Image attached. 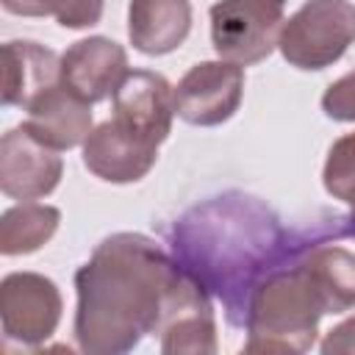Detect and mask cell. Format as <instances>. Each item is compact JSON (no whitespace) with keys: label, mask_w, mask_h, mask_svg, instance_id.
Masks as SVG:
<instances>
[{"label":"cell","mask_w":355,"mask_h":355,"mask_svg":"<svg viewBox=\"0 0 355 355\" xmlns=\"http://www.w3.org/2000/svg\"><path fill=\"white\" fill-rule=\"evenodd\" d=\"M197 286L155 239L114 233L75 272V341L89 355H122L155 336Z\"/></svg>","instance_id":"1"},{"label":"cell","mask_w":355,"mask_h":355,"mask_svg":"<svg viewBox=\"0 0 355 355\" xmlns=\"http://www.w3.org/2000/svg\"><path fill=\"white\" fill-rule=\"evenodd\" d=\"M294 250L277 214L241 191L211 197L172 225L175 261L225 302L230 324H244L255 286Z\"/></svg>","instance_id":"2"},{"label":"cell","mask_w":355,"mask_h":355,"mask_svg":"<svg viewBox=\"0 0 355 355\" xmlns=\"http://www.w3.org/2000/svg\"><path fill=\"white\" fill-rule=\"evenodd\" d=\"M302 244L277 263L247 302V352H308L327 311L324 294L300 261Z\"/></svg>","instance_id":"3"},{"label":"cell","mask_w":355,"mask_h":355,"mask_svg":"<svg viewBox=\"0 0 355 355\" xmlns=\"http://www.w3.org/2000/svg\"><path fill=\"white\" fill-rule=\"evenodd\" d=\"M355 42V3L305 0L286 22L277 39L280 55L302 69L319 72L333 67Z\"/></svg>","instance_id":"4"},{"label":"cell","mask_w":355,"mask_h":355,"mask_svg":"<svg viewBox=\"0 0 355 355\" xmlns=\"http://www.w3.org/2000/svg\"><path fill=\"white\" fill-rule=\"evenodd\" d=\"M286 0H219L211 6V44L222 61L250 67L272 55Z\"/></svg>","instance_id":"5"},{"label":"cell","mask_w":355,"mask_h":355,"mask_svg":"<svg viewBox=\"0 0 355 355\" xmlns=\"http://www.w3.org/2000/svg\"><path fill=\"white\" fill-rule=\"evenodd\" d=\"M64 300L58 286L39 272H11L0 280L3 338L22 347L44 344L61 322Z\"/></svg>","instance_id":"6"},{"label":"cell","mask_w":355,"mask_h":355,"mask_svg":"<svg viewBox=\"0 0 355 355\" xmlns=\"http://www.w3.org/2000/svg\"><path fill=\"white\" fill-rule=\"evenodd\" d=\"M244 97V67L230 61H200L175 86V114L197 128L227 122Z\"/></svg>","instance_id":"7"},{"label":"cell","mask_w":355,"mask_h":355,"mask_svg":"<svg viewBox=\"0 0 355 355\" xmlns=\"http://www.w3.org/2000/svg\"><path fill=\"white\" fill-rule=\"evenodd\" d=\"M64 161L58 150L39 141L25 125L0 139V189L11 200H42L61 183Z\"/></svg>","instance_id":"8"},{"label":"cell","mask_w":355,"mask_h":355,"mask_svg":"<svg viewBox=\"0 0 355 355\" xmlns=\"http://www.w3.org/2000/svg\"><path fill=\"white\" fill-rule=\"evenodd\" d=\"M158 147L161 144L111 116L100 122L83 141V166L105 183H136L155 166Z\"/></svg>","instance_id":"9"},{"label":"cell","mask_w":355,"mask_h":355,"mask_svg":"<svg viewBox=\"0 0 355 355\" xmlns=\"http://www.w3.org/2000/svg\"><path fill=\"white\" fill-rule=\"evenodd\" d=\"M128 72L125 47L108 36L78 39L61 53V83L92 105L114 97Z\"/></svg>","instance_id":"10"},{"label":"cell","mask_w":355,"mask_h":355,"mask_svg":"<svg viewBox=\"0 0 355 355\" xmlns=\"http://www.w3.org/2000/svg\"><path fill=\"white\" fill-rule=\"evenodd\" d=\"M111 100L114 119L155 144H164L169 139L175 119V86H169L161 72L130 69Z\"/></svg>","instance_id":"11"},{"label":"cell","mask_w":355,"mask_h":355,"mask_svg":"<svg viewBox=\"0 0 355 355\" xmlns=\"http://www.w3.org/2000/svg\"><path fill=\"white\" fill-rule=\"evenodd\" d=\"M25 111H28V116L22 125L39 141H44L47 147H53L58 153L72 150V147H83V141L94 130L92 103L78 97L61 80L55 86L44 89L39 97H33Z\"/></svg>","instance_id":"12"},{"label":"cell","mask_w":355,"mask_h":355,"mask_svg":"<svg viewBox=\"0 0 355 355\" xmlns=\"http://www.w3.org/2000/svg\"><path fill=\"white\" fill-rule=\"evenodd\" d=\"M61 80V55L28 39L3 44V105L28 108L33 97Z\"/></svg>","instance_id":"13"},{"label":"cell","mask_w":355,"mask_h":355,"mask_svg":"<svg viewBox=\"0 0 355 355\" xmlns=\"http://www.w3.org/2000/svg\"><path fill=\"white\" fill-rule=\"evenodd\" d=\"M191 31L189 0H130L128 36L144 55H166L178 50Z\"/></svg>","instance_id":"14"},{"label":"cell","mask_w":355,"mask_h":355,"mask_svg":"<svg viewBox=\"0 0 355 355\" xmlns=\"http://www.w3.org/2000/svg\"><path fill=\"white\" fill-rule=\"evenodd\" d=\"M158 347L166 355H214L216 352V319L211 294L197 283L166 316L158 330Z\"/></svg>","instance_id":"15"},{"label":"cell","mask_w":355,"mask_h":355,"mask_svg":"<svg viewBox=\"0 0 355 355\" xmlns=\"http://www.w3.org/2000/svg\"><path fill=\"white\" fill-rule=\"evenodd\" d=\"M300 261L324 294L330 313L355 308V252L338 244H302Z\"/></svg>","instance_id":"16"},{"label":"cell","mask_w":355,"mask_h":355,"mask_svg":"<svg viewBox=\"0 0 355 355\" xmlns=\"http://www.w3.org/2000/svg\"><path fill=\"white\" fill-rule=\"evenodd\" d=\"M61 211L47 202L22 200L0 216V252L3 255H28L42 250L58 230Z\"/></svg>","instance_id":"17"},{"label":"cell","mask_w":355,"mask_h":355,"mask_svg":"<svg viewBox=\"0 0 355 355\" xmlns=\"http://www.w3.org/2000/svg\"><path fill=\"white\" fill-rule=\"evenodd\" d=\"M322 186L333 200L349 205V214L344 216V233L355 236V130L330 144L322 169Z\"/></svg>","instance_id":"18"},{"label":"cell","mask_w":355,"mask_h":355,"mask_svg":"<svg viewBox=\"0 0 355 355\" xmlns=\"http://www.w3.org/2000/svg\"><path fill=\"white\" fill-rule=\"evenodd\" d=\"M3 8L17 17H53L61 28L80 31L100 22L105 0H3Z\"/></svg>","instance_id":"19"},{"label":"cell","mask_w":355,"mask_h":355,"mask_svg":"<svg viewBox=\"0 0 355 355\" xmlns=\"http://www.w3.org/2000/svg\"><path fill=\"white\" fill-rule=\"evenodd\" d=\"M322 111L336 122H355V69L327 86L322 94Z\"/></svg>","instance_id":"20"},{"label":"cell","mask_w":355,"mask_h":355,"mask_svg":"<svg viewBox=\"0 0 355 355\" xmlns=\"http://www.w3.org/2000/svg\"><path fill=\"white\" fill-rule=\"evenodd\" d=\"M319 349L324 355H333V352H355V316L338 322L336 327H330L319 344Z\"/></svg>","instance_id":"21"}]
</instances>
